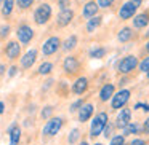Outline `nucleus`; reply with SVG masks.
Returning a JSON list of instances; mask_svg holds the SVG:
<instances>
[{
    "instance_id": "37",
    "label": "nucleus",
    "mask_w": 149,
    "mask_h": 145,
    "mask_svg": "<svg viewBox=\"0 0 149 145\" xmlns=\"http://www.w3.org/2000/svg\"><path fill=\"white\" fill-rule=\"evenodd\" d=\"M144 56H149V40H146L141 51H139V58H144Z\"/></svg>"
},
{
    "instance_id": "34",
    "label": "nucleus",
    "mask_w": 149,
    "mask_h": 145,
    "mask_svg": "<svg viewBox=\"0 0 149 145\" xmlns=\"http://www.w3.org/2000/svg\"><path fill=\"white\" fill-rule=\"evenodd\" d=\"M136 75L135 74H128V75H120L119 77V81H117V86L119 88H123L125 86V85H128V81L130 80H133V78H135Z\"/></svg>"
},
{
    "instance_id": "16",
    "label": "nucleus",
    "mask_w": 149,
    "mask_h": 145,
    "mask_svg": "<svg viewBox=\"0 0 149 145\" xmlns=\"http://www.w3.org/2000/svg\"><path fill=\"white\" fill-rule=\"evenodd\" d=\"M95 116V105L91 102H85L77 112V121L79 123H87Z\"/></svg>"
},
{
    "instance_id": "46",
    "label": "nucleus",
    "mask_w": 149,
    "mask_h": 145,
    "mask_svg": "<svg viewBox=\"0 0 149 145\" xmlns=\"http://www.w3.org/2000/svg\"><path fill=\"white\" fill-rule=\"evenodd\" d=\"M143 40H144V42H146V40H149V29H148V32H146V34H143Z\"/></svg>"
},
{
    "instance_id": "26",
    "label": "nucleus",
    "mask_w": 149,
    "mask_h": 145,
    "mask_svg": "<svg viewBox=\"0 0 149 145\" xmlns=\"http://www.w3.org/2000/svg\"><path fill=\"white\" fill-rule=\"evenodd\" d=\"M80 139H82V129L80 128H74L68 135V144L69 145H75V144L80 142Z\"/></svg>"
},
{
    "instance_id": "31",
    "label": "nucleus",
    "mask_w": 149,
    "mask_h": 145,
    "mask_svg": "<svg viewBox=\"0 0 149 145\" xmlns=\"http://www.w3.org/2000/svg\"><path fill=\"white\" fill-rule=\"evenodd\" d=\"M53 112H55V107L53 105H45L42 109V112H40V118L42 120H50L53 115Z\"/></svg>"
},
{
    "instance_id": "20",
    "label": "nucleus",
    "mask_w": 149,
    "mask_h": 145,
    "mask_svg": "<svg viewBox=\"0 0 149 145\" xmlns=\"http://www.w3.org/2000/svg\"><path fill=\"white\" fill-rule=\"evenodd\" d=\"M103 24H104V16L103 14H96V16L87 19L84 30H85V34H95V32H98V29H100Z\"/></svg>"
},
{
    "instance_id": "14",
    "label": "nucleus",
    "mask_w": 149,
    "mask_h": 145,
    "mask_svg": "<svg viewBox=\"0 0 149 145\" xmlns=\"http://www.w3.org/2000/svg\"><path fill=\"white\" fill-rule=\"evenodd\" d=\"M75 18V11L72 8H64V10H59L58 16H56V26L58 27H68L69 24L74 21Z\"/></svg>"
},
{
    "instance_id": "38",
    "label": "nucleus",
    "mask_w": 149,
    "mask_h": 145,
    "mask_svg": "<svg viewBox=\"0 0 149 145\" xmlns=\"http://www.w3.org/2000/svg\"><path fill=\"white\" fill-rule=\"evenodd\" d=\"M56 5H58L59 10H64V8L71 7V0H56Z\"/></svg>"
},
{
    "instance_id": "29",
    "label": "nucleus",
    "mask_w": 149,
    "mask_h": 145,
    "mask_svg": "<svg viewBox=\"0 0 149 145\" xmlns=\"http://www.w3.org/2000/svg\"><path fill=\"white\" fill-rule=\"evenodd\" d=\"M36 0H16V7L19 11H27L34 5Z\"/></svg>"
},
{
    "instance_id": "39",
    "label": "nucleus",
    "mask_w": 149,
    "mask_h": 145,
    "mask_svg": "<svg viewBox=\"0 0 149 145\" xmlns=\"http://www.w3.org/2000/svg\"><path fill=\"white\" fill-rule=\"evenodd\" d=\"M141 126H143V135H149V116H146Z\"/></svg>"
},
{
    "instance_id": "7",
    "label": "nucleus",
    "mask_w": 149,
    "mask_h": 145,
    "mask_svg": "<svg viewBox=\"0 0 149 145\" xmlns=\"http://www.w3.org/2000/svg\"><path fill=\"white\" fill-rule=\"evenodd\" d=\"M136 11H138V7H136L135 3H132L130 0L122 2V3H120V7H119V10H117V19L122 21V23L132 21L133 18H135Z\"/></svg>"
},
{
    "instance_id": "27",
    "label": "nucleus",
    "mask_w": 149,
    "mask_h": 145,
    "mask_svg": "<svg viewBox=\"0 0 149 145\" xmlns=\"http://www.w3.org/2000/svg\"><path fill=\"white\" fill-rule=\"evenodd\" d=\"M53 69H55V65H53V62H42V64L39 65V69H37V75H42V77H47V75H50L53 72Z\"/></svg>"
},
{
    "instance_id": "36",
    "label": "nucleus",
    "mask_w": 149,
    "mask_h": 145,
    "mask_svg": "<svg viewBox=\"0 0 149 145\" xmlns=\"http://www.w3.org/2000/svg\"><path fill=\"white\" fill-rule=\"evenodd\" d=\"M10 32H11V26H10V24H3V26L0 27V40L8 38Z\"/></svg>"
},
{
    "instance_id": "47",
    "label": "nucleus",
    "mask_w": 149,
    "mask_h": 145,
    "mask_svg": "<svg viewBox=\"0 0 149 145\" xmlns=\"http://www.w3.org/2000/svg\"><path fill=\"white\" fill-rule=\"evenodd\" d=\"M93 145H104V144H103V142H95Z\"/></svg>"
},
{
    "instance_id": "35",
    "label": "nucleus",
    "mask_w": 149,
    "mask_h": 145,
    "mask_svg": "<svg viewBox=\"0 0 149 145\" xmlns=\"http://www.w3.org/2000/svg\"><path fill=\"white\" fill-rule=\"evenodd\" d=\"M98 2V7L101 8V10H109V8L114 7V3H116V0H96Z\"/></svg>"
},
{
    "instance_id": "25",
    "label": "nucleus",
    "mask_w": 149,
    "mask_h": 145,
    "mask_svg": "<svg viewBox=\"0 0 149 145\" xmlns=\"http://www.w3.org/2000/svg\"><path fill=\"white\" fill-rule=\"evenodd\" d=\"M15 7H16V0H5L3 3H2V7H0V10H2V16L8 18L11 13H13Z\"/></svg>"
},
{
    "instance_id": "48",
    "label": "nucleus",
    "mask_w": 149,
    "mask_h": 145,
    "mask_svg": "<svg viewBox=\"0 0 149 145\" xmlns=\"http://www.w3.org/2000/svg\"><path fill=\"white\" fill-rule=\"evenodd\" d=\"M146 78H148V81H149V72H148V74H146Z\"/></svg>"
},
{
    "instance_id": "8",
    "label": "nucleus",
    "mask_w": 149,
    "mask_h": 145,
    "mask_svg": "<svg viewBox=\"0 0 149 145\" xmlns=\"http://www.w3.org/2000/svg\"><path fill=\"white\" fill-rule=\"evenodd\" d=\"M61 45H63V40L59 38L58 35L48 37L42 45V54L45 56V58H50V56L56 54V53L61 49Z\"/></svg>"
},
{
    "instance_id": "28",
    "label": "nucleus",
    "mask_w": 149,
    "mask_h": 145,
    "mask_svg": "<svg viewBox=\"0 0 149 145\" xmlns=\"http://www.w3.org/2000/svg\"><path fill=\"white\" fill-rule=\"evenodd\" d=\"M116 124H114V121H107V124H106V128H104V131H103V135L107 139V140H111V139L114 137V131H116Z\"/></svg>"
},
{
    "instance_id": "13",
    "label": "nucleus",
    "mask_w": 149,
    "mask_h": 145,
    "mask_svg": "<svg viewBox=\"0 0 149 145\" xmlns=\"http://www.w3.org/2000/svg\"><path fill=\"white\" fill-rule=\"evenodd\" d=\"M21 43L18 40H10V42L5 45V56H7L8 61H16L18 58H21Z\"/></svg>"
},
{
    "instance_id": "49",
    "label": "nucleus",
    "mask_w": 149,
    "mask_h": 145,
    "mask_svg": "<svg viewBox=\"0 0 149 145\" xmlns=\"http://www.w3.org/2000/svg\"><path fill=\"white\" fill-rule=\"evenodd\" d=\"M3 2H5V0H0V7H2V3H3Z\"/></svg>"
},
{
    "instance_id": "40",
    "label": "nucleus",
    "mask_w": 149,
    "mask_h": 145,
    "mask_svg": "<svg viewBox=\"0 0 149 145\" xmlns=\"http://www.w3.org/2000/svg\"><path fill=\"white\" fill-rule=\"evenodd\" d=\"M146 142H148V140H144L143 137H135L128 145H146Z\"/></svg>"
},
{
    "instance_id": "3",
    "label": "nucleus",
    "mask_w": 149,
    "mask_h": 145,
    "mask_svg": "<svg viewBox=\"0 0 149 145\" xmlns=\"http://www.w3.org/2000/svg\"><path fill=\"white\" fill-rule=\"evenodd\" d=\"M82 59L79 54H68L63 59V70L68 77H80L82 75Z\"/></svg>"
},
{
    "instance_id": "11",
    "label": "nucleus",
    "mask_w": 149,
    "mask_h": 145,
    "mask_svg": "<svg viewBox=\"0 0 149 145\" xmlns=\"http://www.w3.org/2000/svg\"><path fill=\"white\" fill-rule=\"evenodd\" d=\"M116 88H117V85L112 83V81H106V83L101 85L100 91H98V96H96L98 97V104L103 105V104H106V102H111L114 93H116Z\"/></svg>"
},
{
    "instance_id": "52",
    "label": "nucleus",
    "mask_w": 149,
    "mask_h": 145,
    "mask_svg": "<svg viewBox=\"0 0 149 145\" xmlns=\"http://www.w3.org/2000/svg\"><path fill=\"white\" fill-rule=\"evenodd\" d=\"M125 145H128V144H125Z\"/></svg>"
},
{
    "instance_id": "10",
    "label": "nucleus",
    "mask_w": 149,
    "mask_h": 145,
    "mask_svg": "<svg viewBox=\"0 0 149 145\" xmlns=\"http://www.w3.org/2000/svg\"><path fill=\"white\" fill-rule=\"evenodd\" d=\"M16 37H18V42H19L23 46H26L34 40L36 32H34V29L29 26V24L23 23V24H19L18 29H16Z\"/></svg>"
},
{
    "instance_id": "1",
    "label": "nucleus",
    "mask_w": 149,
    "mask_h": 145,
    "mask_svg": "<svg viewBox=\"0 0 149 145\" xmlns=\"http://www.w3.org/2000/svg\"><path fill=\"white\" fill-rule=\"evenodd\" d=\"M139 65V56L136 54H127L123 58H120L116 64V72L117 75H128V74H135L136 69Z\"/></svg>"
},
{
    "instance_id": "21",
    "label": "nucleus",
    "mask_w": 149,
    "mask_h": 145,
    "mask_svg": "<svg viewBox=\"0 0 149 145\" xmlns=\"http://www.w3.org/2000/svg\"><path fill=\"white\" fill-rule=\"evenodd\" d=\"M122 134L125 137L128 135H143V126L139 123H135V121H130L125 128L122 129Z\"/></svg>"
},
{
    "instance_id": "5",
    "label": "nucleus",
    "mask_w": 149,
    "mask_h": 145,
    "mask_svg": "<svg viewBox=\"0 0 149 145\" xmlns=\"http://www.w3.org/2000/svg\"><path fill=\"white\" fill-rule=\"evenodd\" d=\"M64 123H66V120L63 118V116H52L50 120H47L45 126H43V129H42L43 137L52 139V137H55L56 134H59V131L63 129Z\"/></svg>"
},
{
    "instance_id": "4",
    "label": "nucleus",
    "mask_w": 149,
    "mask_h": 145,
    "mask_svg": "<svg viewBox=\"0 0 149 145\" xmlns=\"http://www.w3.org/2000/svg\"><path fill=\"white\" fill-rule=\"evenodd\" d=\"M130 97H132V89H128V88H120L119 91H116L112 96V99H111V112H119L120 109H123V107L128 104Z\"/></svg>"
},
{
    "instance_id": "6",
    "label": "nucleus",
    "mask_w": 149,
    "mask_h": 145,
    "mask_svg": "<svg viewBox=\"0 0 149 145\" xmlns=\"http://www.w3.org/2000/svg\"><path fill=\"white\" fill-rule=\"evenodd\" d=\"M53 16V8L50 3H40L39 7L34 10V23L37 24V26H45V24L50 23V19H52Z\"/></svg>"
},
{
    "instance_id": "41",
    "label": "nucleus",
    "mask_w": 149,
    "mask_h": 145,
    "mask_svg": "<svg viewBox=\"0 0 149 145\" xmlns=\"http://www.w3.org/2000/svg\"><path fill=\"white\" fill-rule=\"evenodd\" d=\"M18 74V67H16V65H11V67L10 69H8V77H15V75H16Z\"/></svg>"
},
{
    "instance_id": "22",
    "label": "nucleus",
    "mask_w": 149,
    "mask_h": 145,
    "mask_svg": "<svg viewBox=\"0 0 149 145\" xmlns=\"http://www.w3.org/2000/svg\"><path fill=\"white\" fill-rule=\"evenodd\" d=\"M107 53H109V48L104 45H95L93 48L88 51V56H90L91 59H103L107 56Z\"/></svg>"
},
{
    "instance_id": "43",
    "label": "nucleus",
    "mask_w": 149,
    "mask_h": 145,
    "mask_svg": "<svg viewBox=\"0 0 149 145\" xmlns=\"http://www.w3.org/2000/svg\"><path fill=\"white\" fill-rule=\"evenodd\" d=\"M77 145H90V144H88V140H87V137H82L80 139V142H79V144Z\"/></svg>"
},
{
    "instance_id": "44",
    "label": "nucleus",
    "mask_w": 149,
    "mask_h": 145,
    "mask_svg": "<svg viewBox=\"0 0 149 145\" xmlns=\"http://www.w3.org/2000/svg\"><path fill=\"white\" fill-rule=\"evenodd\" d=\"M5 70H7V67H5L3 64H0V77H2V75L5 74Z\"/></svg>"
},
{
    "instance_id": "24",
    "label": "nucleus",
    "mask_w": 149,
    "mask_h": 145,
    "mask_svg": "<svg viewBox=\"0 0 149 145\" xmlns=\"http://www.w3.org/2000/svg\"><path fill=\"white\" fill-rule=\"evenodd\" d=\"M8 135H10V145H18L21 140V128L16 124V123H13V124L8 128Z\"/></svg>"
},
{
    "instance_id": "51",
    "label": "nucleus",
    "mask_w": 149,
    "mask_h": 145,
    "mask_svg": "<svg viewBox=\"0 0 149 145\" xmlns=\"http://www.w3.org/2000/svg\"><path fill=\"white\" fill-rule=\"evenodd\" d=\"M146 145H149V140H148V142H146Z\"/></svg>"
},
{
    "instance_id": "19",
    "label": "nucleus",
    "mask_w": 149,
    "mask_h": 145,
    "mask_svg": "<svg viewBox=\"0 0 149 145\" xmlns=\"http://www.w3.org/2000/svg\"><path fill=\"white\" fill-rule=\"evenodd\" d=\"M101 8L98 7V2L96 0H88V2H85L84 5H82V18L84 19H90V18L96 16L98 13H100Z\"/></svg>"
},
{
    "instance_id": "32",
    "label": "nucleus",
    "mask_w": 149,
    "mask_h": 145,
    "mask_svg": "<svg viewBox=\"0 0 149 145\" xmlns=\"http://www.w3.org/2000/svg\"><path fill=\"white\" fill-rule=\"evenodd\" d=\"M138 72H141V74H148L149 72V56H144L143 59H139Z\"/></svg>"
},
{
    "instance_id": "18",
    "label": "nucleus",
    "mask_w": 149,
    "mask_h": 145,
    "mask_svg": "<svg viewBox=\"0 0 149 145\" xmlns=\"http://www.w3.org/2000/svg\"><path fill=\"white\" fill-rule=\"evenodd\" d=\"M132 26L135 27L136 30H143L149 26V8H146L141 13L135 14V18L132 19Z\"/></svg>"
},
{
    "instance_id": "9",
    "label": "nucleus",
    "mask_w": 149,
    "mask_h": 145,
    "mask_svg": "<svg viewBox=\"0 0 149 145\" xmlns=\"http://www.w3.org/2000/svg\"><path fill=\"white\" fill-rule=\"evenodd\" d=\"M116 38H117V42L122 43V45L130 43V42H136V40H138V30L133 26H123L117 30Z\"/></svg>"
},
{
    "instance_id": "50",
    "label": "nucleus",
    "mask_w": 149,
    "mask_h": 145,
    "mask_svg": "<svg viewBox=\"0 0 149 145\" xmlns=\"http://www.w3.org/2000/svg\"><path fill=\"white\" fill-rule=\"evenodd\" d=\"M80 2H84V3H85V2H88V0H80Z\"/></svg>"
},
{
    "instance_id": "45",
    "label": "nucleus",
    "mask_w": 149,
    "mask_h": 145,
    "mask_svg": "<svg viewBox=\"0 0 149 145\" xmlns=\"http://www.w3.org/2000/svg\"><path fill=\"white\" fill-rule=\"evenodd\" d=\"M3 112H5V104H3V102H0V115H2Z\"/></svg>"
},
{
    "instance_id": "15",
    "label": "nucleus",
    "mask_w": 149,
    "mask_h": 145,
    "mask_svg": "<svg viewBox=\"0 0 149 145\" xmlns=\"http://www.w3.org/2000/svg\"><path fill=\"white\" fill-rule=\"evenodd\" d=\"M132 121V109H130L128 105H125L123 109L119 110V113H117V118L116 121H114V124H116L117 129H120L122 131L123 128H125L128 123Z\"/></svg>"
},
{
    "instance_id": "33",
    "label": "nucleus",
    "mask_w": 149,
    "mask_h": 145,
    "mask_svg": "<svg viewBox=\"0 0 149 145\" xmlns=\"http://www.w3.org/2000/svg\"><path fill=\"white\" fill-rule=\"evenodd\" d=\"M125 144H127V137L123 134H116L109 140V145H125Z\"/></svg>"
},
{
    "instance_id": "30",
    "label": "nucleus",
    "mask_w": 149,
    "mask_h": 145,
    "mask_svg": "<svg viewBox=\"0 0 149 145\" xmlns=\"http://www.w3.org/2000/svg\"><path fill=\"white\" fill-rule=\"evenodd\" d=\"M87 102V97H80V99H77V100H74V102L69 105V112L71 113H77L79 112V109H80L84 104Z\"/></svg>"
},
{
    "instance_id": "12",
    "label": "nucleus",
    "mask_w": 149,
    "mask_h": 145,
    "mask_svg": "<svg viewBox=\"0 0 149 145\" xmlns=\"http://www.w3.org/2000/svg\"><path fill=\"white\" fill-rule=\"evenodd\" d=\"M91 80L87 77V75H80V77L75 78V81L71 85V93L75 94V96H82L85 94L88 89H90Z\"/></svg>"
},
{
    "instance_id": "17",
    "label": "nucleus",
    "mask_w": 149,
    "mask_h": 145,
    "mask_svg": "<svg viewBox=\"0 0 149 145\" xmlns=\"http://www.w3.org/2000/svg\"><path fill=\"white\" fill-rule=\"evenodd\" d=\"M37 56H39V49L37 48H31L23 58H19V65L23 70H29L37 61Z\"/></svg>"
},
{
    "instance_id": "42",
    "label": "nucleus",
    "mask_w": 149,
    "mask_h": 145,
    "mask_svg": "<svg viewBox=\"0 0 149 145\" xmlns=\"http://www.w3.org/2000/svg\"><path fill=\"white\" fill-rule=\"evenodd\" d=\"M130 2H132V3H135L138 8H141L143 3H144V0H130Z\"/></svg>"
},
{
    "instance_id": "23",
    "label": "nucleus",
    "mask_w": 149,
    "mask_h": 145,
    "mask_svg": "<svg viewBox=\"0 0 149 145\" xmlns=\"http://www.w3.org/2000/svg\"><path fill=\"white\" fill-rule=\"evenodd\" d=\"M79 46V37L77 35H69L68 38L63 42V45H61V49L64 53H72L75 48Z\"/></svg>"
},
{
    "instance_id": "2",
    "label": "nucleus",
    "mask_w": 149,
    "mask_h": 145,
    "mask_svg": "<svg viewBox=\"0 0 149 145\" xmlns=\"http://www.w3.org/2000/svg\"><path fill=\"white\" fill-rule=\"evenodd\" d=\"M107 121H109V113H107L106 110H101V112L95 113V116L91 118L90 132H88V135H90L91 140H96L98 135L103 134V131H104V128H106Z\"/></svg>"
}]
</instances>
